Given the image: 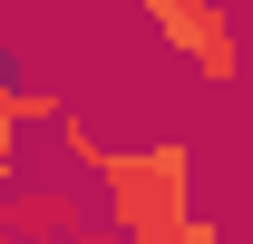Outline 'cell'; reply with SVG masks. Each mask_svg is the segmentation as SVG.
<instances>
[{
  "label": "cell",
  "instance_id": "obj_1",
  "mask_svg": "<svg viewBox=\"0 0 253 244\" xmlns=\"http://www.w3.org/2000/svg\"><path fill=\"white\" fill-rule=\"evenodd\" d=\"M97 195H107V235L117 244H175L195 215V137H156V147H107L97 156Z\"/></svg>",
  "mask_w": 253,
  "mask_h": 244
},
{
  "label": "cell",
  "instance_id": "obj_2",
  "mask_svg": "<svg viewBox=\"0 0 253 244\" xmlns=\"http://www.w3.org/2000/svg\"><path fill=\"white\" fill-rule=\"evenodd\" d=\"M146 30H156L166 49L205 78V88H234V78H244V30H234V10H224V0H175V10L146 20Z\"/></svg>",
  "mask_w": 253,
  "mask_h": 244
},
{
  "label": "cell",
  "instance_id": "obj_3",
  "mask_svg": "<svg viewBox=\"0 0 253 244\" xmlns=\"http://www.w3.org/2000/svg\"><path fill=\"white\" fill-rule=\"evenodd\" d=\"M0 225H10V244H68L88 225V205H78L68 185H10V195H0Z\"/></svg>",
  "mask_w": 253,
  "mask_h": 244
},
{
  "label": "cell",
  "instance_id": "obj_4",
  "mask_svg": "<svg viewBox=\"0 0 253 244\" xmlns=\"http://www.w3.org/2000/svg\"><path fill=\"white\" fill-rule=\"evenodd\" d=\"M175 244H224V225H214V215H185V235H175Z\"/></svg>",
  "mask_w": 253,
  "mask_h": 244
},
{
  "label": "cell",
  "instance_id": "obj_5",
  "mask_svg": "<svg viewBox=\"0 0 253 244\" xmlns=\"http://www.w3.org/2000/svg\"><path fill=\"white\" fill-rule=\"evenodd\" d=\"M68 244H117V235H107V225H97V215H88V225H78V235H68Z\"/></svg>",
  "mask_w": 253,
  "mask_h": 244
}]
</instances>
